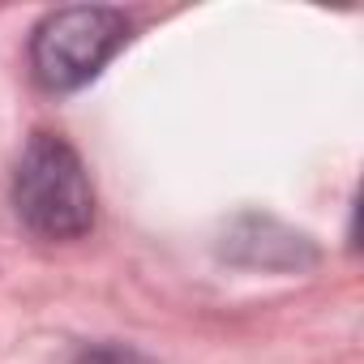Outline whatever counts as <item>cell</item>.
<instances>
[{
  "label": "cell",
  "mask_w": 364,
  "mask_h": 364,
  "mask_svg": "<svg viewBox=\"0 0 364 364\" xmlns=\"http://www.w3.org/2000/svg\"><path fill=\"white\" fill-rule=\"evenodd\" d=\"M14 215L48 245H73L95 228V189L77 150L60 133H35L14 167Z\"/></svg>",
  "instance_id": "1"
},
{
  "label": "cell",
  "mask_w": 364,
  "mask_h": 364,
  "mask_svg": "<svg viewBox=\"0 0 364 364\" xmlns=\"http://www.w3.org/2000/svg\"><path fill=\"white\" fill-rule=\"evenodd\" d=\"M129 18L120 9L73 5L56 9L35 26L31 39V73L52 95H73L103 73V65L124 48Z\"/></svg>",
  "instance_id": "2"
},
{
  "label": "cell",
  "mask_w": 364,
  "mask_h": 364,
  "mask_svg": "<svg viewBox=\"0 0 364 364\" xmlns=\"http://www.w3.org/2000/svg\"><path fill=\"white\" fill-rule=\"evenodd\" d=\"M69 364H154V360L141 355V351L129 347V343H90V347H82Z\"/></svg>",
  "instance_id": "3"
}]
</instances>
